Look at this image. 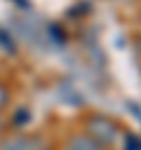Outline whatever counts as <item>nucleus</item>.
I'll list each match as a JSON object with an SVG mask.
<instances>
[{
	"label": "nucleus",
	"mask_w": 141,
	"mask_h": 150,
	"mask_svg": "<svg viewBox=\"0 0 141 150\" xmlns=\"http://www.w3.org/2000/svg\"><path fill=\"white\" fill-rule=\"evenodd\" d=\"M89 129L94 131V136L103 138L106 143H110V141L115 138V127H113L108 120H103V117H96V120H92V122H89Z\"/></svg>",
	"instance_id": "nucleus-1"
},
{
	"label": "nucleus",
	"mask_w": 141,
	"mask_h": 150,
	"mask_svg": "<svg viewBox=\"0 0 141 150\" xmlns=\"http://www.w3.org/2000/svg\"><path fill=\"white\" fill-rule=\"evenodd\" d=\"M70 150H99L94 143H89V141H85V138H75L73 143H70Z\"/></svg>",
	"instance_id": "nucleus-2"
},
{
	"label": "nucleus",
	"mask_w": 141,
	"mask_h": 150,
	"mask_svg": "<svg viewBox=\"0 0 141 150\" xmlns=\"http://www.w3.org/2000/svg\"><path fill=\"white\" fill-rule=\"evenodd\" d=\"M2 103H5V89L0 87V105H2Z\"/></svg>",
	"instance_id": "nucleus-3"
}]
</instances>
